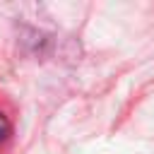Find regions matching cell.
<instances>
[{"label": "cell", "instance_id": "6da1fadb", "mask_svg": "<svg viewBox=\"0 0 154 154\" xmlns=\"http://www.w3.org/2000/svg\"><path fill=\"white\" fill-rule=\"evenodd\" d=\"M10 132H12V123H10V118L0 111V142H5V140L10 137Z\"/></svg>", "mask_w": 154, "mask_h": 154}]
</instances>
